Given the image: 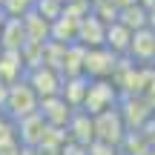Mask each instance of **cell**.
<instances>
[{
  "label": "cell",
  "mask_w": 155,
  "mask_h": 155,
  "mask_svg": "<svg viewBox=\"0 0 155 155\" xmlns=\"http://www.w3.org/2000/svg\"><path fill=\"white\" fill-rule=\"evenodd\" d=\"M38 104H40V98L35 95V89L26 83V78H20V81L9 83V89H6L3 115H9L12 121H20V118L38 112Z\"/></svg>",
  "instance_id": "1"
},
{
  "label": "cell",
  "mask_w": 155,
  "mask_h": 155,
  "mask_svg": "<svg viewBox=\"0 0 155 155\" xmlns=\"http://www.w3.org/2000/svg\"><path fill=\"white\" fill-rule=\"evenodd\" d=\"M109 106H118V86L109 78H89L81 109H86L89 115H98V112L109 109Z\"/></svg>",
  "instance_id": "2"
},
{
  "label": "cell",
  "mask_w": 155,
  "mask_h": 155,
  "mask_svg": "<svg viewBox=\"0 0 155 155\" xmlns=\"http://www.w3.org/2000/svg\"><path fill=\"white\" fill-rule=\"evenodd\" d=\"M92 132H95V141H104V144H112V147L121 150V141H124V135H127L129 129H127V124H124L118 106H109V109L92 115Z\"/></svg>",
  "instance_id": "3"
},
{
  "label": "cell",
  "mask_w": 155,
  "mask_h": 155,
  "mask_svg": "<svg viewBox=\"0 0 155 155\" xmlns=\"http://www.w3.org/2000/svg\"><path fill=\"white\" fill-rule=\"evenodd\" d=\"M26 83L35 89L38 98H52V95H61V83H63V75L58 69L46 66V63H38V66L26 69Z\"/></svg>",
  "instance_id": "4"
},
{
  "label": "cell",
  "mask_w": 155,
  "mask_h": 155,
  "mask_svg": "<svg viewBox=\"0 0 155 155\" xmlns=\"http://www.w3.org/2000/svg\"><path fill=\"white\" fill-rule=\"evenodd\" d=\"M118 69V55L106 46H95L86 49L83 55V75L86 78H112V72Z\"/></svg>",
  "instance_id": "5"
},
{
  "label": "cell",
  "mask_w": 155,
  "mask_h": 155,
  "mask_svg": "<svg viewBox=\"0 0 155 155\" xmlns=\"http://www.w3.org/2000/svg\"><path fill=\"white\" fill-rule=\"evenodd\" d=\"M104 38H106V23L101 20V15H95L92 9L78 20V35L75 40L86 49H95V46H104Z\"/></svg>",
  "instance_id": "6"
},
{
  "label": "cell",
  "mask_w": 155,
  "mask_h": 155,
  "mask_svg": "<svg viewBox=\"0 0 155 155\" xmlns=\"http://www.w3.org/2000/svg\"><path fill=\"white\" fill-rule=\"evenodd\" d=\"M66 138L75 141V144H92L95 141V132H92V115H89L86 109H72V115H69L66 121Z\"/></svg>",
  "instance_id": "7"
},
{
  "label": "cell",
  "mask_w": 155,
  "mask_h": 155,
  "mask_svg": "<svg viewBox=\"0 0 155 155\" xmlns=\"http://www.w3.org/2000/svg\"><path fill=\"white\" fill-rule=\"evenodd\" d=\"M15 129H17V141H20V147H38L40 138H43V132H46V121H43L40 112H32V115L15 121Z\"/></svg>",
  "instance_id": "8"
},
{
  "label": "cell",
  "mask_w": 155,
  "mask_h": 155,
  "mask_svg": "<svg viewBox=\"0 0 155 155\" xmlns=\"http://www.w3.org/2000/svg\"><path fill=\"white\" fill-rule=\"evenodd\" d=\"M38 112L43 115L46 127H66L69 115H72V106H69L61 95H52V98H40Z\"/></svg>",
  "instance_id": "9"
},
{
  "label": "cell",
  "mask_w": 155,
  "mask_h": 155,
  "mask_svg": "<svg viewBox=\"0 0 155 155\" xmlns=\"http://www.w3.org/2000/svg\"><path fill=\"white\" fill-rule=\"evenodd\" d=\"M127 55H132L138 63H150V61H155V32H152L150 26L135 29V32H132V40H129Z\"/></svg>",
  "instance_id": "10"
},
{
  "label": "cell",
  "mask_w": 155,
  "mask_h": 155,
  "mask_svg": "<svg viewBox=\"0 0 155 155\" xmlns=\"http://www.w3.org/2000/svg\"><path fill=\"white\" fill-rule=\"evenodd\" d=\"M26 75V63H23L20 52L15 49H0V81L3 83H15Z\"/></svg>",
  "instance_id": "11"
},
{
  "label": "cell",
  "mask_w": 155,
  "mask_h": 155,
  "mask_svg": "<svg viewBox=\"0 0 155 155\" xmlns=\"http://www.w3.org/2000/svg\"><path fill=\"white\" fill-rule=\"evenodd\" d=\"M129 40H132V29H127L124 23H118V20L106 23V38H104L106 49H112L115 55H127Z\"/></svg>",
  "instance_id": "12"
},
{
  "label": "cell",
  "mask_w": 155,
  "mask_h": 155,
  "mask_svg": "<svg viewBox=\"0 0 155 155\" xmlns=\"http://www.w3.org/2000/svg\"><path fill=\"white\" fill-rule=\"evenodd\" d=\"M20 20H23L26 40H35V43H46V40H49V26H52V23L46 20V17H40L35 9H29Z\"/></svg>",
  "instance_id": "13"
},
{
  "label": "cell",
  "mask_w": 155,
  "mask_h": 155,
  "mask_svg": "<svg viewBox=\"0 0 155 155\" xmlns=\"http://www.w3.org/2000/svg\"><path fill=\"white\" fill-rule=\"evenodd\" d=\"M23 43H26L23 20H20V17H6L3 29H0V46H3V49H15V52H20Z\"/></svg>",
  "instance_id": "14"
},
{
  "label": "cell",
  "mask_w": 155,
  "mask_h": 155,
  "mask_svg": "<svg viewBox=\"0 0 155 155\" xmlns=\"http://www.w3.org/2000/svg\"><path fill=\"white\" fill-rule=\"evenodd\" d=\"M32 6H35V0H3L0 9L6 12V17H23Z\"/></svg>",
  "instance_id": "15"
},
{
  "label": "cell",
  "mask_w": 155,
  "mask_h": 155,
  "mask_svg": "<svg viewBox=\"0 0 155 155\" xmlns=\"http://www.w3.org/2000/svg\"><path fill=\"white\" fill-rule=\"evenodd\" d=\"M86 155H121V150L112 144H104V141H92V144H86Z\"/></svg>",
  "instance_id": "16"
},
{
  "label": "cell",
  "mask_w": 155,
  "mask_h": 155,
  "mask_svg": "<svg viewBox=\"0 0 155 155\" xmlns=\"http://www.w3.org/2000/svg\"><path fill=\"white\" fill-rule=\"evenodd\" d=\"M3 23H6V12L0 9V29H3Z\"/></svg>",
  "instance_id": "17"
},
{
  "label": "cell",
  "mask_w": 155,
  "mask_h": 155,
  "mask_svg": "<svg viewBox=\"0 0 155 155\" xmlns=\"http://www.w3.org/2000/svg\"><path fill=\"white\" fill-rule=\"evenodd\" d=\"M0 49H3V46H0Z\"/></svg>",
  "instance_id": "18"
},
{
  "label": "cell",
  "mask_w": 155,
  "mask_h": 155,
  "mask_svg": "<svg viewBox=\"0 0 155 155\" xmlns=\"http://www.w3.org/2000/svg\"><path fill=\"white\" fill-rule=\"evenodd\" d=\"M0 3H3V0H0Z\"/></svg>",
  "instance_id": "19"
}]
</instances>
